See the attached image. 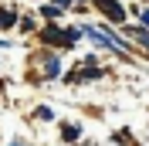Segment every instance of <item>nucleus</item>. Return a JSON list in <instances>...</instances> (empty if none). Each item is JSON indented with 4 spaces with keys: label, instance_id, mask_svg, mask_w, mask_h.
Instances as JSON below:
<instances>
[{
    "label": "nucleus",
    "instance_id": "obj_1",
    "mask_svg": "<svg viewBox=\"0 0 149 146\" xmlns=\"http://www.w3.org/2000/svg\"><path fill=\"white\" fill-rule=\"evenodd\" d=\"M85 34V27H68V31H61V27H54V24H47V27H41V41H44V44H51V48H74L78 44V37Z\"/></svg>",
    "mask_w": 149,
    "mask_h": 146
},
{
    "label": "nucleus",
    "instance_id": "obj_2",
    "mask_svg": "<svg viewBox=\"0 0 149 146\" xmlns=\"http://www.w3.org/2000/svg\"><path fill=\"white\" fill-rule=\"evenodd\" d=\"M95 4H98V10H102L112 24H122L125 20V7H122L119 0H95Z\"/></svg>",
    "mask_w": 149,
    "mask_h": 146
},
{
    "label": "nucleus",
    "instance_id": "obj_3",
    "mask_svg": "<svg viewBox=\"0 0 149 146\" xmlns=\"http://www.w3.org/2000/svg\"><path fill=\"white\" fill-rule=\"evenodd\" d=\"M37 65L44 68V78H58V75H61V61H58L54 55H41V58H37Z\"/></svg>",
    "mask_w": 149,
    "mask_h": 146
},
{
    "label": "nucleus",
    "instance_id": "obj_4",
    "mask_svg": "<svg viewBox=\"0 0 149 146\" xmlns=\"http://www.w3.org/2000/svg\"><path fill=\"white\" fill-rule=\"evenodd\" d=\"M81 78H102V68H98V61H95V58H85V65H81Z\"/></svg>",
    "mask_w": 149,
    "mask_h": 146
},
{
    "label": "nucleus",
    "instance_id": "obj_5",
    "mask_svg": "<svg viewBox=\"0 0 149 146\" xmlns=\"http://www.w3.org/2000/svg\"><path fill=\"white\" fill-rule=\"evenodd\" d=\"M14 24H17V14H14V10H7V7H0V31L14 27Z\"/></svg>",
    "mask_w": 149,
    "mask_h": 146
},
{
    "label": "nucleus",
    "instance_id": "obj_6",
    "mask_svg": "<svg viewBox=\"0 0 149 146\" xmlns=\"http://www.w3.org/2000/svg\"><path fill=\"white\" fill-rule=\"evenodd\" d=\"M78 136H81V129H78V126H61V139H68V143H74Z\"/></svg>",
    "mask_w": 149,
    "mask_h": 146
},
{
    "label": "nucleus",
    "instance_id": "obj_7",
    "mask_svg": "<svg viewBox=\"0 0 149 146\" xmlns=\"http://www.w3.org/2000/svg\"><path fill=\"white\" fill-rule=\"evenodd\" d=\"M129 31H132L136 37H139V44H142V48L149 51V27H129Z\"/></svg>",
    "mask_w": 149,
    "mask_h": 146
},
{
    "label": "nucleus",
    "instance_id": "obj_8",
    "mask_svg": "<svg viewBox=\"0 0 149 146\" xmlns=\"http://www.w3.org/2000/svg\"><path fill=\"white\" fill-rule=\"evenodd\" d=\"M41 14H44L47 20H58L61 17V7H58V4H47V7H41Z\"/></svg>",
    "mask_w": 149,
    "mask_h": 146
},
{
    "label": "nucleus",
    "instance_id": "obj_9",
    "mask_svg": "<svg viewBox=\"0 0 149 146\" xmlns=\"http://www.w3.org/2000/svg\"><path fill=\"white\" fill-rule=\"evenodd\" d=\"M34 119H44V122H47V119H54V112L47 109V105H37V109H34Z\"/></svg>",
    "mask_w": 149,
    "mask_h": 146
},
{
    "label": "nucleus",
    "instance_id": "obj_10",
    "mask_svg": "<svg viewBox=\"0 0 149 146\" xmlns=\"http://www.w3.org/2000/svg\"><path fill=\"white\" fill-rule=\"evenodd\" d=\"M139 20H142V27H149V10H142V14H139Z\"/></svg>",
    "mask_w": 149,
    "mask_h": 146
},
{
    "label": "nucleus",
    "instance_id": "obj_11",
    "mask_svg": "<svg viewBox=\"0 0 149 146\" xmlns=\"http://www.w3.org/2000/svg\"><path fill=\"white\" fill-rule=\"evenodd\" d=\"M54 4H58V7H68V4H71V0H54Z\"/></svg>",
    "mask_w": 149,
    "mask_h": 146
},
{
    "label": "nucleus",
    "instance_id": "obj_12",
    "mask_svg": "<svg viewBox=\"0 0 149 146\" xmlns=\"http://www.w3.org/2000/svg\"><path fill=\"white\" fill-rule=\"evenodd\" d=\"M10 146H24V143H10Z\"/></svg>",
    "mask_w": 149,
    "mask_h": 146
}]
</instances>
